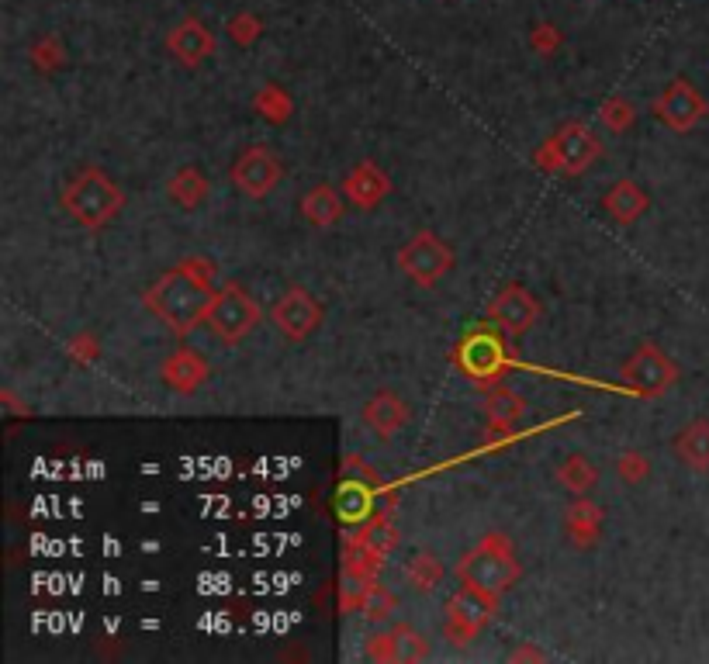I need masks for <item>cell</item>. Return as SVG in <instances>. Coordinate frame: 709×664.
<instances>
[{
	"mask_svg": "<svg viewBox=\"0 0 709 664\" xmlns=\"http://www.w3.org/2000/svg\"><path fill=\"white\" fill-rule=\"evenodd\" d=\"M602 156V142L585 122L561 125L540 149L533 153V163L543 173H564V177H578V173L592 170V163Z\"/></svg>",
	"mask_w": 709,
	"mask_h": 664,
	"instance_id": "cell-4",
	"label": "cell"
},
{
	"mask_svg": "<svg viewBox=\"0 0 709 664\" xmlns=\"http://www.w3.org/2000/svg\"><path fill=\"white\" fill-rule=\"evenodd\" d=\"M488 322L492 326H499L505 336H526L533 326L540 322V315H543V305L537 301V294L533 291H526L523 284H505V288L495 294L492 301H488Z\"/></svg>",
	"mask_w": 709,
	"mask_h": 664,
	"instance_id": "cell-12",
	"label": "cell"
},
{
	"mask_svg": "<svg viewBox=\"0 0 709 664\" xmlns=\"http://www.w3.org/2000/svg\"><path fill=\"white\" fill-rule=\"evenodd\" d=\"M485 419H488V440H509L516 436L519 422L526 419V402L505 384H488L485 395Z\"/></svg>",
	"mask_w": 709,
	"mask_h": 664,
	"instance_id": "cell-18",
	"label": "cell"
},
{
	"mask_svg": "<svg viewBox=\"0 0 709 664\" xmlns=\"http://www.w3.org/2000/svg\"><path fill=\"white\" fill-rule=\"evenodd\" d=\"M671 450L692 471H709V419H692L671 440Z\"/></svg>",
	"mask_w": 709,
	"mask_h": 664,
	"instance_id": "cell-24",
	"label": "cell"
},
{
	"mask_svg": "<svg viewBox=\"0 0 709 664\" xmlns=\"http://www.w3.org/2000/svg\"><path fill=\"white\" fill-rule=\"evenodd\" d=\"M301 218L315 229H333V225L343 222L346 215V194L343 187H333V184H315L312 191L301 198Z\"/></svg>",
	"mask_w": 709,
	"mask_h": 664,
	"instance_id": "cell-20",
	"label": "cell"
},
{
	"mask_svg": "<svg viewBox=\"0 0 709 664\" xmlns=\"http://www.w3.org/2000/svg\"><path fill=\"white\" fill-rule=\"evenodd\" d=\"M509 661H547V654L533 644H523V647H516V651H509Z\"/></svg>",
	"mask_w": 709,
	"mask_h": 664,
	"instance_id": "cell-39",
	"label": "cell"
},
{
	"mask_svg": "<svg viewBox=\"0 0 709 664\" xmlns=\"http://www.w3.org/2000/svg\"><path fill=\"white\" fill-rule=\"evenodd\" d=\"M66 360L77 367H94L97 360H101V339H97V332H77V336H70V343H66Z\"/></svg>",
	"mask_w": 709,
	"mask_h": 664,
	"instance_id": "cell-34",
	"label": "cell"
},
{
	"mask_svg": "<svg viewBox=\"0 0 709 664\" xmlns=\"http://www.w3.org/2000/svg\"><path fill=\"white\" fill-rule=\"evenodd\" d=\"M602 208L609 211V218H613L616 225H633L647 208H651V194H647L644 187L637 184V180H626L623 177V180H616V184L606 191V198H602Z\"/></svg>",
	"mask_w": 709,
	"mask_h": 664,
	"instance_id": "cell-22",
	"label": "cell"
},
{
	"mask_svg": "<svg viewBox=\"0 0 709 664\" xmlns=\"http://www.w3.org/2000/svg\"><path fill=\"white\" fill-rule=\"evenodd\" d=\"M167 198L180 211H194L211 198V184L198 166H180V170H173V177L167 180Z\"/></svg>",
	"mask_w": 709,
	"mask_h": 664,
	"instance_id": "cell-23",
	"label": "cell"
},
{
	"mask_svg": "<svg viewBox=\"0 0 709 664\" xmlns=\"http://www.w3.org/2000/svg\"><path fill=\"white\" fill-rule=\"evenodd\" d=\"M454 571H457L460 581L485 588V592L499 595V599L509 592L512 585H516L519 575H523L519 557H516V547H512V540L499 530H488L485 537L474 543V547H467L464 554H460Z\"/></svg>",
	"mask_w": 709,
	"mask_h": 664,
	"instance_id": "cell-3",
	"label": "cell"
},
{
	"mask_svg": "<svg viewBox=\"0 0 709 664\" xmlns=\"http://www.w3.org/2000/svg\"><path fill=\"white\" fill-rule=\"evenodd\" d=\"M260 319H263V308L256 305L253 294L239 288L236 281H225L222 288H218L215 301H211L205 326L222 346H239L260 326Z\"/></svg>",
	"mask_w": 709,
	"mask_h": 664,
	"instance_id": "cell-6",
	"label": "cell"
},
{
	"mask_svg": "<svg viewBox=\"0 0 709 664\" xmlns=\"http://www.w3.org/2000/svg\"><path fill=\"white\" fill-rule=\"evenodd\" d=\"M409 419H412L409 402L391 388H381L377 395L367 398L364 405V422L377 440H395V436L409 426Z\"/></svg>",
	"mask_w": 709,
	"mask_h": 664,
	"instance_id": "cell-17",
	"label": "cell"
},
{
	"mask_svg": "<svg viewBox=\"0 0 709 664\" xmlns=\"http://www.w3.org/2000/svg\"><path fill=\"white\" fill-rule=\"evenodd\" d=\"M59 205L84 229H104L122 215L125 191L101 166H80L59 191Z\"/></svg>",
	"mask_w": 709,
	"mask_h": 664,
	"instance_id": "cell-2",
	"label": "cell"
},
{
	"mask_svg": "<svg viewBox=\"0 0 709 664\" xmlns=\"http://www.w3.org/2000/svg\"><path fill=\"white\" fill-rule=\"evenodd\" d=\"M160 377L177 395H194V391H201L211 381V364L198 350H191V346H177V350L163 357Z\"/></svg>",
	"mask_w": 709,
	"mask_h": 664,
	"instance_id": "cell-16",
	"label": "cell"
},
{
	"mask_svg": "<svg viewBox=\"0 0 709 664\" xmlns=\"http://www.w3.org/2000/svg\"><path fill=\"white\" fill-rule=\"evenodd\" d=\"M706 111H709L706 97L699 94V90L692 87L685 77L671 80L665 87V94L654 101V115H658V122L668 125L671 132H678V135L692 132V128L706 118Z\"/></svg>",
	"mask_w": 709,
	"mask_h": 664,
	"instance_id": "cell-14",
	"label": "cell"
},
{
	"mask_svg": "<svg viewBox=\"0 0 709 664\" xmlns=\"http://www.w3.org/2000/svg\"><path fill=\"white\" fill-rule=\"evenodd\" d=\"M28 56H32V66L39 73H52V70H59V66L66 63V52H63V45H59L52 35H45V39H39L28 49Z\"/></svg>",
	"mask_w": 709,
	"mask_h": 664,
	"instance_id": "cell-35",
	"label": "cell"
},
{
	"mask_svg": "<svg viewBox=\"0 0 709 664\" xmlns=\"http://www.w3.org/2000/svg\"><path fill=\"white\" fill-rule=\"evenodd\" d=\"M395 630V647H398V664H419V661H429L433 647H429V637L422 630L409 623H398L391 626Z\"/></svg>",
	"mask_w": 709,
	"mask_h": 664,
	"instance_id": "cell-30",
	"label": "cell"
},
{
	"mask_svg": "<svg viewBox=\"0 0 709 664\" xmlns=\"http://www.w3.org/2000/svg\"><path fill=\"white\" fill-rule=\"evenodd\" d=\"M398 613V595L391 592L388 585H381V581H371L367 585V595H364V606H360V616H364L367 623H388L391 616Z\"/></svg>",
	"mask_w": 709,
	"mask_h": 664,
	"instance_id": "cell-29",
	"label": "cell"
},
{
	"mask_svg": "<svg viewBox=\"0 0 709 664\" xmlns=\"http://www.w3.org/2000/svg\"><path fill=\"white\" fill-rule=\"evenodd\" d=\"M357 530V537L367 543V547L374 550V554H381L384 561H388L391 554L398 550V543H402V530H398L395 516H391V509H377L367 516L364 526H353Z\"/></svg>",
	"mask_w": 709,
	"mask_h": 664,
	"instance_id": "cell-25",
	"label": "cell"
},
{
	"mask_svg": "<svg viewBox=\"0 0 709 664\" xmlns=\"http://www.w3.org/2000/svg\"><path fill=\"white\" fill-rule=\"evenodd\" d=\"M557 481L561 488H568L571 495H588L595 485H599V467L592 464L585 454H568L557 464Z\"/></svg>",
	"mask_w": 709,
	"mask_h": 664,
	"instance_id": "cell-28",
	"label": "cell"
},
{
	"mask_svg": "<svg viewBox=\"0 0 709 664\" xmlns=\"http://www.w3.org/2000/svg\"><path fill=\"white\" fill-rule=\"evenodd\" d=\"M322 315H326L322 301L301 284H291L270 308V322L288 343H305L308 336H315V329L322 326Z\"/></svg>",
	"mask_w": 709,
	"mask_h": 664,
	"instance_id": "cell-11",
	"label": "cell"
},
{
	"mask_svg": "<svg viewBox=\"0 0 709 664\" xmlns=\"http://www.w3.org/2000/svg\"><path fill=\"white\" fill-rule=\"evenodd\" d=\"M253 111L270 125H288L294 118V97L281 83H263L253 97Z\"/></svg>",
	"mask_w": 709,
	"mask_h": 664,
	"instance_id": "cell-26",
	"label": "cell"
},
{
	"mask_svg": "<svg viewBox=\"0 0 709 664\" xmlns=\"http://www.w3.org/2000/svg\"><path fill=\"white\" fill-rule=\"evenodd\" d=\"M364 658L374 664H398L395 630H377L364 640Z\"/></svg>",
	"mask_w": 709,
	"mask_h": 664,
	"instance_id": "cell-36",
	"label": "cell"
},
{
	"mask_svg": "<svg viewBox=\"0 0 709 664\" xmlns=\"http://www.w3.org/2000/svg\"><path fill=\"white\" fill-rule=\"evenodd\" d=\"M616 474H620L623 485H633V488L644 485V481L651 478V457L637 447L623 450V454L616 457Z\"/></svg>",
	"mask_w": 709,
	"mask_h": 664,
	"instance_id": "cell-33",
	"label": "cell"
},
{
	"mask_svg": "<svg viewBox=\"0 0 709 664\" xmlns=\"http://www.w3.org/2000/svg\"><path fill=\"white\" fill-rule=\"evenodd\" d=\"M225 32H229V39L236 42V45H253L256 39H260V32H263V25H260V18H253V14H236V18L225 25Z\"/></svg>",
	"mask_w": 709,
	"mask_h": 664,
	"instance_id": "cell-37",
	"label": "cell"
},
{
	"mask_svg": "<svg viewBox=\"0 0 709 664\" xmlns=\"http://www.w3.org/2000/svg\"><path fill=\"white\" fill-rule=\"evenodd\" d=\"M367 585H371V578L357 575V571H346L339 575V613L343 616H353L360 613V606H364V595H367Z\"/></svg>",
	"mask_w": 709,
	"mask_h": 664,
	"instance_id": "cell-32",
	"label": "cell"
},
{
	"mask_svg": "<svg viewBox=\"0 0 709 664\" xmlns=\"http://www.w3.org/2000/svg\"><path fill=\"white\" fill-rule=\"evenodd\" d=\"M215 294V263L205 260V256H187L184 263H177V267L149 284L146 294H142V305L173 336H191L198 326H205Z\"/></svg>",
	"mask_w": 709,
	"mask_h": 664,
	"instance_id": "cell-1",
	"label": "cell"
},
{
	"mask_svg": "<svg viewBox=\"0 0 709 664\" xmlns=\"http://www.w3.org/2000/svg\"><path fill=\"white\" fill-rule=\"evenodd\" d=\"M678 377H682L678 364L654 343H640L620 367V381L633 395H644V398L665 395V391H671L678 384Z\"/></svg>",
	"mask_w": 709,
	"mask_h": 664,
	"instance_id": "cell-9",
	"label": "cell"
},
{
	"mask_svg": "<svg viewBox=\"0 0 709 664\" xmlns=\"http://www.w3.org/2000/svg\"><path fill=\"white\" fill-rule=\"evenodd\" d=\"M391 191H395V184H391V177L374 160H360L350 173H346V180H343L346 201H350V205L357 208V211L381 208L384 201L391 198Z\"/></svg>",
	"mask_w": 709,
	"mask_h": 664,
	"instance_id": "cell-15",
	"label": "cell"
},
{
	"mask_svg": "<svg viewBox=\"0 0 709 664\" xmlns=\"http://www.w3.org/2000/svg\"><path fill=\"white\" fill-rule=\"evenodd\" d=\"M395 260H398V270H402L412 284H419V288H436V284L454 270L457 253H454V246L443 243L436 232L422 229L398 249Z\"/></svg>",
	"mask_w": 709,
	"mask_h": 664,
	"instance_id": "cell-8",
	"label": "cell"
},
{
	"mask_svg": "<svg viewBox=\"0 0 709 664\" xmlns=\"http://www.w3.org/2000/svg\"><path fill=\"white\" fill-rule=\"evenodd\" d=\"M454 367L467 381L474 384H495L505 371H512L509 364V350H505V336L502 329H488V326H478V329H467L460 336V343L454 346Z\"/></svg>",
	"mask_w": 709,
	"mask_h": 664,
	"instance_id": "cell-5",
	"label": "cell"
},
{
	"mask_svg": "<svg viewBox=\"0 0 709 664\" xmlns=\"http://www.w3.org/2000/svg\"><path fill=\"white\" fill-rule=\"evenodd\" d=\"M229 177H232V184H236L239 194L260 201L284 180V163L277 160L267 146H250V149H243V153L236 156Z\"/></svg>",
	"mask_w": 709,
	"mask_h": 664,
	"instance_id": "cell-13",
	"label": "cell"
},
{
	"mask_svg": "<svg viewBox=\"0 0 709 664\" xmlns=\"http://www.w3.org/2000/svg\"><path fill=\"white\" fill-rule=\"evenodd\" d=\"M602 519H606L602 505L588 502L585 495H575V502H571L568 512H564V533H568L571 547L575 550H595L599 547Z\"/></svg>",
	"mask_w": 709,
	"mask_h": 664,
	"instance_id": "cell-19",
	"label": "cell"
},
{
	"mask_svg": "<svg viewBox=\"0 0 709 664\" xmlns=\"http://www.w3.org/2000/svg\"><path fill=\"white\" fill-rule=\"evenodd\" d=\"M443 578H447V568H443V561L433 550H419V554L409 557V564H405V581H409V588L419 595L436 592Z\"/></svg>",
	"mask_w": 709,
	"mask_h": 664,
	"instance_id": "cell-27",
	"label": "cell"
},
{
	"mask_svg": "<svg viewBox=\"0 0 709 664\" xmlns=\"http://www.w3.org/2000/svg\"><path fill=\"white\" fill-rule=\"evenodd\" d=\"M377 488V474L360 457H346L343 471H339V485L333 495V509L343 526H364L367 516L374 512L371 492Z\"/></svg>",
	"mask_w": 709,
	"mask_h": 664,
	"instance_id": "cell-10",
	"label": "cell"
},
{
	"mask_svg": "<svg viewBox=\"0 0 709 664\" xmlns=\"http://www.w3.org/2000/svg\"><path fill=\"white\" fill-rule=\"evenodd\" d=\"M599 122H602V128H609L613 135H626L633 125H637V108H633L626 97L613 94V97H606V101H602Z\"/></svg>",
	"mask_w": 709,
	"mask_h": 664,
	"instance_id": "cell-31",
	"label": "cell"
},
{
	"mask_svg": "<svg viewBox=\"0 0 709 664\" xmlns=\"http://www.w3.org/2000/svg\"><path fill=\"white\" fill-rule=\"evenodd\" d=\"M499 613V595L485 592L478 585L460 581V588L447 599V616H443V637L454 647H467L485 633L492 616Z\"/></svg>",
	"mask_w": 709,
	"mask_h": 664,
	"instance_id": "cell-7",
	"label": "cell"
},
{
	"mask_svg": "<svg viewBox=\"0 0 709 664\" xmlns=\"http://www.w3.org/2000/svg\"><path fill=\"white\" fill-rule=\"evenodd\" d=\"M167 49L173 52V59H177L180 66H198L215 52V39H211V32L201 21L187 18L167 35Z\"/></svg>",
	"mask_w": 709,
	"mask_h": 664,
	"instance_id": "cell-21",
	"label": "cell"
},
{
	"mask_svg": "<svg viewBox=\"0 0 709 664\" xmlns=\"http://www.w3.org/2000/svg\"><path fill=\"white\" fill-rule=\"evenodd\" d=\"M561 45V35H557V28L554 25H537L530 32V49L533 52H540V56H550V52Z\"/></svg>",
	"mask_w": 709,
	"mask_h": 664,
	"instance_id": "cell-38",
	"label": "cell"
}]
</instances>
